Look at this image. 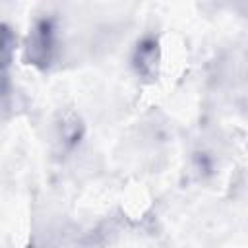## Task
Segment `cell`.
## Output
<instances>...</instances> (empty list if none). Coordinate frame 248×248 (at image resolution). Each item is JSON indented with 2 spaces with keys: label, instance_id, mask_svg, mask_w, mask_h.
<instances>
[{
  "label": "cell",
  "instance_id": "6da1fadb",
  "mask_svg": "<svg viewBox=\"0 0 248 248\" xmlns=\"http://www.w3.org/2000/svg\"><path fill=\"white\" fill-rule=\"evenodd\" d=\"M14 54V35L8 27L0 25V70H4Z\"/></svg>",
  "mask_w": 248,
  "mask_h": 248
}]
</instances>
